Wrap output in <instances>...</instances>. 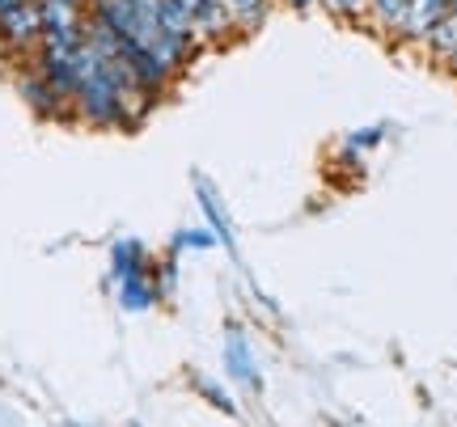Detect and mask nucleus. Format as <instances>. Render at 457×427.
I'll list each match as a JSON object with an SVG mask.
<instances>
[{"mask_svg":"<svg viewBox=\"0 0 457 427\" xmlns=\"http://www.w3.org/2000/svg\"><path fill=\"white\" fill-rule=\"evenodd\" d=\"M17 81V94H21V102H26V106H30L34 115H43V119H60L68 111V106H72V102L68 98H60V94H55V89H51L47 81H43V72H38V68H21V72H17L13 77Z\"/></svg>","mask_w":457,"mask_h":427,"instance_id":"f257e3e1","label":"nucleus"},{"mask_svg":"<svg viewBox=\"0 0 457 427\" xmlns=\"http://www.w3.org/2000/svg\"><path fill=\"white\" fill-rule=\"evenodd\" d=\"M225 377L245 385L250 394L262 390V373H259V364H254V351H250V343H245V334L237 326H228V334H225Z\"/></svg>","mask_w":457,"mask_h":427,"instance_id":"f03ea898","label":"nucleus"},{"mask_svg":"<svg viewBox=\"0 0 457 427\" xmlns=\"http://www.w3.org/2000/svg\"><path fill=\"white\" fill-rule=\"evenodd\" d=\"M162 300V283H157V271L148 267L140 275H128V280H119V305L128 313H145L153 309Z\"/></svg>","mask_w":457,"mask_h":427,"instance_id":"7ed1b4c3","label":"nucleus"},{"mask_svg":"<svg viewBox=\"0 0 457 427\" xmlns=\"http://www.w3.org/2000/svg\"><path fill=\"white\" fill-rule=\"evenodd\" d=\"M195 199H199V208L208 212V225H212V233H216V242H225V250L233 254V225H228V212H225V203L216 199V191H212V182H204L199 178L195 182Z\"/></svg>","mask_w":457,"mask_h":427,"instance_id":"20e7f679","label":"nucleus"},{"mask_svg":"<svg viewBox=\"0 0 457 427\" xmlns=\"http://www.w3.org/2000/svg\"><path fill=\"white\" fill-rule=\"evenodd\" d=\"M148 271V250L136 242V237H123V242H114L111 246V275L114 283L128 280V275H140Z\"/></svg>","mask_w":457,"mask_h":427,"instance_id":"39448f33","label":"nucleus"},{"mask_svg":"<svg viewBox=\"0 0 457 427\" xmlns=\"http://www.w3.org/2000/svg\"><path fill=\"white\" fill-rule=\"evenodd\" d=\"M191 390H195L199 398H204V402H208V406H212V411H220V415H228V419H237V402H233V394H228L225 385H220V381H212V377H204V373H191Z\"/></svg>","mask_w":457,"mask_h":427,"instance_id":"423d86ee","label":"nucleus"},{"mask_svg":"<svg viewBox=\"0 0 457 427\" xmlns=\"http://www.w3.org/2000/svg\"><path fill=\"white\" fill-rule=\"evenodd\" d=\"M424 43L436 51V55H453V51H457V17L445 13L441 21H436V26L424 34Z\"/></svg>","mask_w":457,"mask_h":427,"instance_id":"0eeeda50","label":"nucleus"},{"mask_svg":"<svg viewBox=\"0 0 457 427\" xmlns=\"http://www.w3.org/2000/svg\"><path fill=\"white\" fill-rule=\"evenodd\" d=\"M267 9H271V0H250L242 9H233V26H242L245 34L259 30L262 21H267Z\"/></svg>","mask_w":457,"mask_h":427,"instance_id":"6e6552de","label":"nucleus"},{"mask_svg":"<svg viewBox=\"0 0 457 427\" xmlns=\"http://www.w3.org/2000/svg\"><path fill=\"white\" fill-rule=\"evenodd\" d=\"M407 9H411V0H373L377 21H386V26H394V30H403V21H407Z\"/></svg>","mask_w":457,"mask_h":427,"instance_id":"1a4fd4ad","label":"nucleus"},{"mask_svg":"<svg viewBox=\"0 0 457 427\" xmlns=\"http://www.w3.org/2000/svg\"><path fill=\"white\" fill-rule=\"evenodd\" d=\"M212 250L216 246V233L212 229H182L174 233V250Z\"/></svg>","mask_w":457,"mask_h":427,"instance_id":"9d476101","label":"nucleus"},{"mask_svg":"<svg viewBox=\"0 0 457 427\" xmlns=\"http://www.w3.org/2000/svg\"><path fill=\"white\" fill-rule=\"evenodd\" d=\"M386 140V127L377 123V127H360V132H347V148H377Z\"/></svg>","mask_w":457,"mask_h":427,"instance_id":"9b49d317","label":"nucleus"},{"mask_svg":"<svg viewBox=\"0 0 457 427\" xmlns=\"http://www.w3.org/2000/svg\"><path fill=\"white\" fill-rule=\"evenodd\" d=\"M327 9H335V13H356L360 0H327Z\"/></svg>","mask_w":457,"mask_h":427,"instance_id":"f8f14e48","label":"nucleus"},{"mask_svg":"<svg viewBox=\"0 0 457 427\" xmlns=\"http://www.w3.org/2000/svg\"><path fill=\"white\" fill-rule=\"evenodd\" d=\"M284 4H288V9H296V13H305V9H313L318 0H284Z\"/></svg>","mask_w":457,"mask_h":427,"instance_id":"ddd939ff","label":"nucleus"},{"mask_svg":"<svg viewBox=\"0 0 457 427\" xmlns=\"http://www.w3.org/2000/svg\"><path fill=\"white\" fill-rule=\"evenodd\" d=\"M228 4H233V9H242V4H250V0H228Z\"/></svg>","mask_w":457,"mask_h":427,"instance_id":"4468645a","label":"nucleus"},{"mask_svg":"<svg viewBox=\"0 0 457 427\" xmlns=\"http://www.w3.org/2000/svg\"><path fill=\"white\" fill-rule=\"evenodd\" d=\"M449 68H453V72H457V51H453V55H449Z\"/></svg>","mask_w":457,"mask_h":427,"instance_id":"2eb2a0df","label":"nucleus"},{"mask_svg":"<svg viewBox=\"0 0 457 427\" xmlns=\"http://www.w3.org/2000/svg\"><path fill=\"white\" fill-rule=\"evenodd\" d=\"M449 13H453V17H457V0H453V4H449Z\"/></svg>","mask_w":457,"mask_h":427,"instance_id":"dca6fc26","label":"nucleus"},{"mask_svg":"<svg viewBox=\"0 0 457 427\" xmlns=\"http://www.w3.org/2000/svg\"><path fill=\"white\" fill-rule=\"evenodd\" d=\"M68 427H81V423H68Z\"/></svg>","mask_w":457,"mask_h":427,"instance_id":"f3484780","label":"nucleus"},{"mask_svg":"<svg viewBox=\"0 0 457 427\" xmlns=\"http://www.w3.org/2000/svg\"><path fill=\"white\" fill-rule=\"evenodd\" d=\"M335 427H347V423H335Z\"/></svg>","mask_w":457,"mask_h":427,"instance_id":"a211bd4d","label":"nucleus"},{"mask_svg":"<svg viewBox=\"0 0 457 427\" xmlns=\"http://www.w3.org/2000/svg\"><path fill=\"white\" fill-rule=\"evenodd\" d=\"M449 4H453V0H449Z\"/></svg>","mask_w":457,"mask_h":427,"instance_id":"6ab92c4d","label":"nucleus"}]
</instances>
